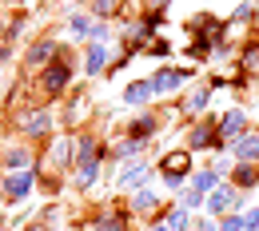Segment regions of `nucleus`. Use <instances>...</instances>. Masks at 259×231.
<instances>
[{"mask_svg": "<svg viewBox=\"0 0 259 231\" xmlns=\"http://www.w3.org/2000/svg\"><path fill=\"white\" fill-rule=\"evenodd\" d=\"M72 80H76V64H72V56L68 52H60L52 64H44L40 72H36V84H40V92L48 100H60L72 88Z\"/></svg>", "mask_w": 259, "mask_h": 231, "instance_id": "nucleus-1", "label": "nucleus"}, {"mask_svg": "<svg viewBox=\"0 0 259 231\" xmlns=\"http://www.w3.org/2000/svg\"><path fill=\"white\" fill-rule=\"evenodd\" d=\"M44 144H48V148H44V160H40L44 171L64 175V171L76 167V135H56V132H52Z\"/></svg>", "mask_w": 259, "mask_h": 231, "instance_id": "nucleus-2", "label": "nucleus"}, {"mask_svg": "<svg viewBox=\"0 0 259 231\" xmlns=\"http://www.w3.org/2000/svg\"><path fill=\"white\" fill-rule=\"evenodd\" d=\"M16 124H20V132H24L28 144H44V140L52 135L56 116H52V108H48V104H32V108H24V112L16 116Z\"/></svg>", "mask_w": 259, "mask_h": 231, "instance_id": "nucleus-3", "label": "nucleus"}, {"mask_svg": "<svg viewBox=\"0 0 259 231\" xmlns=\"http://www.w3.org/2000/svg\"><path fill=\"white\" fill-rule=\"evenodd\" d=\"M156 179V164H148V160H124V164L116 167V192H140V188H148Z\"/></svg>", "mask_w": 259, "mask_h": 231, "instance_id": "nucleus-4", "label": "nucleus"}, {"mask_svg": "<svg viewBox=\"0 0 259 231\" xmlns=\"http://www.w3.org/2000/svg\"><path fill=\"white\" fill-rule=\"evenodd\" d=\"M184 148L188 152H215V156H227V144L215 135V120H195L192 128L184 132Z\"/></svg>", "mask_w": 259, "mask_h": 231, "instance_id": "nucleus-5", "label": "nucleus"}, {"mask_svg": "<svg viewBox=\"0 0 259 231\" xmlns=\"http://www.w3.org/2000/svg\"><path fill=\"white\" fill-rule=\"evenodd\" d=\"M243 207H247L243 192H235L227 179L203 196V215H211V219H220V215H227V211H243Z\"/></svg>", "mask_w": 259, "mask_h": 231, "instance_id": "nucleus-6", "label": "nucleus"}, {"mask_svg": "<svg viewBox=\"0 0 259 231\" xmlns=\"http://www.w3.org/2000/svg\"><path fill=\"white\" fill-rule=\"evenodd\" d=\"M36 192V167L28 171H0V199L4 203H24Z\"/></svg>", "mask_w": 259, "mask_h": 231, "instance_id": "nucleus-7", "label": "nucleus"}, {"mask_svg": "<svg viewBox=\"0 0 259 231\" xmlns=\"http://www.w3.org/2000/svg\"><path fill=\"white\" fill-rule=\"evenodd\" d=\"M192 80H195L192 68H156V72L148 76V84H152L156 96H171L176 88H184V84H192Z\"/></svg>", "mask_w": 259, "mask_h": 231, "instance_id": "nucleus-8", "label": "nucleus"}, {"mask_svg": "<svg viewBox=\"0 0 259 231\" xmlns=\"http://www.w3.org/2000/svg\"><path fill=\"white\" fill-rule=\"evenodd\" d=\"M56 56H60V40L56 36H40V40H32L24 48V72H40L44 64H52Z\"/></svg>", "mask_w": 259, "mask_h": 231, "instance_id": "nucleus-9", "label": "nucleus"}, {"mask_svg": "<svg viewBox=\"0 0 259 231\" xmlns=\"http://www.w3.org/2000/svg\"><path fill=\"white\" fill-rule=\"evenodd\" d=\"M243 132H251V120H247V112H243V108H227L224 116H215V135L224 140L227 148H231Z\"/></svg>", "mask_w": 259, "mask_h": 231, "instance_id": "nucleus-10", "label": "nucleus"}, {"mask_svg": "<svg viewBox=\"0 0 259 231\" xmlns=\"http://www.w3.org/2000/svg\"><path fill=\"white\" fill-rule=\"evenodd\" d=\"M92 116H96V104H92V96H88V92H76V96L64 104V116H60V120H64L68 132H76V128H84Z\"/></svg>", "mask_w": 259, "mask_h": 231, "instance_id": "nucleus-11", "label": "nucleus"}, {"mask_svg": "<svg viewBox=\"0 0 259 231\" xmlns=\"http://www.w3.org/2000/svg\"><path fill=\"white\" fill-rule=\"evenodd\" d=\"M0 167H4V171H28V167H36L32 144L24 140V144H8V148H0Z\"/></svg>", "mask_w": 259, "mask_h": 231, "instance_id": "nucleus-12", "label": "nucleus"}, {"mask_svg": "<svg viewBox=\"0 0 259 231\" xmlns=\"http://www.w3.org/2000/svg\"><path fill=\"white\" fill-rule=\"evenodd\" d=\"M124 135H132V140H144V144H152V135H160V116L156 112H136V116H128V128H124Z\"/></svg>", "mask_w": 259, "mask_h": 231, "instance_id": "nucleus-13", "label": "nucleus"}, {"mask_svg": "<svg viewBox=\"0 0 259 231\" xmlns=\"http://www.w3.org/2000/svg\"><path fill=\"white\" fill-rule=\"evenodd\" d=\"M108 64H112V44H88V48H84V64H80V72H84L88 80H96V76L108 72Z\"/></svg>", "mask_w": 259, "mask_h": 231, "instance_id": "nucleus-14", "label": "nucleus"}, {"mask_svg": "<svg viewBox=\"0 0 259 231\" xmlns=\"http://www.w3.org/2000/svg\"><path fill=\"white\" fill-rule=\"evenodd\" d=\"M192 152L180 144V148H171V152H163L160 156V164H156V171L160 175H192Z\"/></svg>", "mask_w": 259, "mask_h": 231, "instance_id": "nucleus-15", "label": "nucleus"}, {"mask_svg": "<svg viewBox=\"0 0 259 231\" xmlns=\"http://www.w3.org/2000/svg\"><path fill=\"white\" fill-rule=\"evenodd\" d=\"M211 96H215L211 84H195L192 92L180 100V112H184V116H203V112L211 108Z\"/></svg>", "mask_w": 259, "mask_h": 231, "instance_id": "nucleus-16", "label": "nucleus"}, {"mask_svg": "<svg viewBox=\"0 0 259 231\" xmlns=\"http://www.w3.org/2000/svg\"><path fill=\"white\" fill-rule=\"evenodd\" d=\"M163 203H167V199H160L156 192H152V183H148V188L132 192V199H128V215H156V211H163Z\"/></svg>", "mask_w": 259, "mask_h": 231, "instance_id": "nucleus-17", "label": "nucleus"}, {"mask_svg": "<svg viewBox=\"0 0 259 231\" xmlns=\"http://www.w3.org/2000/svg\"><path fill=\"white\" fill-rule=\"evenodd\" d=\"M227 156H231L235 164H259V132H243L227 148Z\"/></svg>", "mask_w": 259, "mask_h": 231, "instance_id": "nucleus-18", "label": "nucleus"}, {"mask_svg": "<svg viewBox=\"0 0 259 231\" xmlns=\"http://www.w3.org/2000/svg\"><path fill=\"white\" fill-rule=\"evenodd\" d=\"M104 175V160H88V164H76L72 167V188L76 192H92Z\"/></svg>", "mask_w": 259, "mask_h": 231, "instance_id": "nucleus-19", "label": "nucleus"}, {"mask_svg": "<svg viewBox=\"0 0 259 231\" xmlns=\"http://www.w3.org/2000/svg\"><path fill=\"white\" fill-rule=\"evenodd\" d=\"M227 183L235 188V192H255L259 188V164H235L231 171H227Z\"/></svg>", "mask_w": 259, "mask_h": 231, "instance_id": "nucleus-20", "label": "nucleus"}, {"mask_svg": "<svg viewBox=\"0 0 259 231\" xmlns=\"http://www.w3.org/2000/svg\"><path fill=\"white\" fill-rule=\"evenodd\" d=\"M120 100L128 104L132 112H144V108L156 100V92H152V84H148V80H128V88H124V96H120Z\"/></svg>", "mask_w": 259, "mask_h": 231, "instance_id": "nucleus-21", "label": "nucleus"}, {"mask_svg": "<svg viewBox=\"0 0 259 231\" xmlns=\"http://www.w3.org/2000/svg\"><path fill=\"white\" fill-rule=\"evenodd\" d=\"M92 20H96V16H92L88 8H72V12H68V20H64V36H68V40H88Z\"/></svg>", "mask_w": 259, "mask_h": 231, "instance_id": "nucleus-22", "label": "nucleus"}, {"mask_svg": "<svg viewBox=\"0 0 259 231\" xmlns=\"http://www.w3.org/2000/svg\"><path fill=\"white\" fill-rule=\"evenodd\" d=\"M88 160H104V140H96L92 132H76V164Z\"/></svg>", "mask_w": 259, "mask_h": 231, "instance_id": "nucleus-23", "label": "nucleus"}, {"mask_svg": "<svg viewBox=\"0 0 259 231\" xmlns=\"http://www.w3.org/2000/svg\"><path fill=\"white\" fill-rule=\"evenodd\" d=\"M220 183H224V175H220L211 164H207V167H195L192 175H188V188L199 192V196H207V192H211V188H220Z\"/></svg>", "mask_w": 259, "mask_h": 231, "instance_id": "nucleus-24", "label": "nucleus"}, {"mask_svg": "<svg viewBox=\"0 0 259 231\" xmlns=\"http://www.w3.org/2000/svg\"><path fill=\"white\" fill-rule=\"evenodd\" d=\"M160 219L171 231H188V227H192V211H188V207H180V203H163Z\"/></svg>", "mask_w": 259, "mask_h": 231, "instance_id": "nucleus-25", "label": "nucleus"}, {"mask_svg": "<svg viewBox=\"0 0 259 231\" xmlns=\"http://www.w3.org/2000/svg\"><path fill=\"white\" fill-rule=\"evenodd\" d=\"M144 152H148V144H144V140H132V135H120V140L112 144V156H116L120 164H124V160H136V156H144Z\"/></svg>", "mask_w": 259, "mask_h": 231, "instance_id": "nucleus-26", "label": "nucleus"}, {"mask_svg": "<svg viewBox=\"0 0 259 231\" xmlns=\"http://www.w3.org/2000/svg\"><path fill=\"white\" fill-rule=\"evenodd\" d=\"M255 16H259V0H239L231 12V24H251Z\"/></svg>", "mask_w": 259, "mask_h": 231, "instance_id": "nucleus-27", "label": "nucleus"}, {"mask_svg": "<svg viewBox=\"0 0 259 231\" xmlns=\"http://www.w3.org/2000/svg\"><path fill=\"white\" fill-rule=\"evenodd\" d=\"M84 8H88V12L96 16V20H112V16L120 12V0H88Z\"/></svg>", "mask_w": 259, "mask_h": 231, "instance_id": "nucleus-28", "label": "nucleus"}, {"mask_svg": "<svg viewBox=\"0 0 259 231\" xmlns=\"http://www.w3.org/2000/svg\"><path fill=\"white\" fill-rule=\"evenodd\" d=\"M88 44H112V24H108V20H92V28H88Z\"/></svg>", "mask_w": 259, "mask_h": 231, "instance_id": "nucleus-29", "label": "nucleus"}, {"mask_svg": "<svg viewBox=\"0 0 259 231\" xmlns=\"http://www.w3.org/2000/svg\"><path fill=\"white\" fill-rule=\"evenodd\" d=\"M251 64H259V40H247L239 52V72H251Z\"/></svg>", "mask_w": 259, "mask_h": 231, "instance_id": "nucleus-30", "label": "nucleus"}, {"mask_svg": "<svg viewBox=\"0 0 259 231\" xmlns=\"http://www.w3.org/2000/svg\"><path fill=\"white\" fill-rule=\"evenodd\" d=\"M176 203H180V207H188L192 215H199V211H203V196H199V192H192V188H184Z\"/></svg>", "mask_w": 259, "mask_h": 231, "instance_id": "nucleus-31", "label": "nucleus"}, {"mask_svg": "<svg viewBox=\"0 0 259 231\" xmlns=\"http://www.w3.org/2000/svg\"><path fill=\"white\" fill-rule=\"evenodd\" d=\"M215 231H243V215H239V211L220 215V219H215Z\"/></svg>", "mask_w": 259, "mask_h": 231, "instance_id": "nucleus-32", "label": "nucleus"}, {"mask_svg": "<svg viewBox=\"0 0 259 231\" xmlns=\"http://www.w3.org/2000/svg\"><path fill=\"white\" fill-rule=\"evenodd\" d=\"M144 52H148V56H156V60H163V56H171V44H167V40H160V36H156V40H152V44H148Z\"/></svg>", "mask_w": 259, "mask_h": 231, "instance_id": "nucleus-33", "label": "nucleus"}, {"mask_svg": "<svg viewBox=\"0 0 259 231\" xmlns=\"http://www.w3.org/2000/svg\"><path fill=\"white\" fill-rule=\"evenodd\" d=\"M160 183L167 188V192H176V196H180V192L188 188V175H160Z\"/></svg>", "mask_w": 259, "mask_h": 231, "instance_id": "nucleus-34", "label": "nucleus"}, {"mask_svg": "<svg viewBox=\"0 0 259 231\" xmlns=\"http://www.w3.org/2000/svg\"><path fill=\"white\" fill-rule=\"evenodd\" d=\"M239 215H243V231H259V203L255 207H243Z\"/></svg>", "mask_w": 259, "mask_h": 231, "instance_id": "nucleus-35", "label": "nucleus"}, {"mask_svg": "<svg viewBox=\"0 0 259 231\" xmlns=\"http://www.w3.org/2000/svg\"><path fill=\"white\" fill-rule=\"evenodd\" d=\"M12 56H16V44H8V40H4V44H0V64H8Z\"/></svg>", "mask_w": 259, "mask_h": 231, "instance_id": "nucleus-36", "label": "nucleus"}, {"mask_svg": "<svg viewBox=\"0 0 259 231\" xmlns=\"http://www.w3.org/2000/svg\"><path fill=\"white\" fill-rule=\"evenodd\" d=\"M12 4H16V8H20V12H28V16H32V8H40V4H44V0H12Z\"/></svg>", "mask_w": 259, "mask_h": 231, "instance_id": "nucleus-37", "label": "nucleus"}, {"mask_svg": "<svg viewBox=\"0 0 259 231\" xmlns=\"http://www.w3.org/2000/svg\"><path fill=\"white\" fill-rule=\"evenodd\" d=\"M171 4H176V0H152V8H160V12H167Z\"/></svg>", "mask_w": 259, "mask_h": 231, "instance_id": "nucleus-38", "label": "nucleus"}, {"mask_svg": "<svg viewBox=\"0 0 259 231\" xmlns=\"http://www.w3.org/2000/svg\"><path fill=\"white\" fill-rule=\"evenodd\" d=\"M148 231H171V227H167L163 219H156V223H152V227H148Z\"/></svg>", "mask_w": 259, "mask_h": 231, "instance_id": "nucleus-39", "label": "nucleus"}, {"mask_svg": "<svg viewBox=\"0 0 259 231\" xmlns=\"http://www.w3.org/2000/svg\"><path fill=\"white\" fill-rule=\"evenodd\" d=\"M20 231H48L44 223H28V227H20Z\"/></svg>", "mask_w": 259, "mask_h": 231, "instance_id": "nucleus-40", "label": "nucleus"}, {"mask_svg": "<svg viewBox=\"0 0 259 231\" xmlns=\"http://www.w3.org/2000/svg\"><path fill=\"white\" fill-rule=\"evenodd\" d=\"M0 40H4V20H0Z\"/></svg>", "mask_w": 259, "mask_h": 231, "instance_id": "nucleus-41", "label": "nucleus"}, {"mask_svg": "<svg viewBox=\"0 0 259 231\" xmlns=\"http://www.w3.org/2000/svg\"><path fill=\"white\" fill-rule=\"evenodd\" d=\"M0 88H4V76H0Z\"/></svg>", "mask_w": 259, "mask_h": 231, "instance_id": "nucleus-42", "label": "nucleus"}]
</instances>
